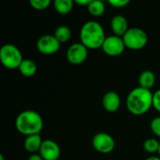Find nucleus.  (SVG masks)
Returning a JSON list of instances; mask_svg holds the SVG:
<instances>
[{"label": "nucleus", "mask_w": 160, "mask_h": 160, "mask_svg": "<svg viewBox=\"0 0 160 160\" xmlns=\"http://www.w3.org/2000/svg\"><path fill=\"white\" fill-rule=\"evenodd\" d=\"M18 69L22 76L29 78V77H33L37 73L38 65L34 60L27 58L22 60Z\"/></svg>", "instance_id": "4468645a"}, {"label": "nucleus", "mask_w": 160, "mask_h": 160, "mask_svg": "<svg viewBox=\"0 0 160 160\" xmlns=\"http://www.w3.org/2000/svg\"><path fill=\"white\" fill-rule=\"evenodd\" d=\"M74 2L72 0H55L53 7L55 10L60 14H67L73 8Z\"/></svg>", "instance_id": "a211bd4d"}, {"label": "nucleus", "mask_w": 160, "mask_h": 160, "mask_svg": "<svg viewBox=\"0 0 160 160\" xmlns=\"http://www.w3.org/2000/svg\"><path fill=\"white\" fill-rule=\"evenodd\" d=\"M158 155H159V158H160V147H159V150H158Z\"/></svg>", "instance_id": "cd10ccee"}, {"label": "nucleus", "mask_w": 160, "mask_h": 160, "mask_svg": "<svg viewBox=\"0 0 160 160\" xmlns=\"http://www.w3.org/2000/svg\"><path fill=\"white\" fill-rule=\"evenodd\" d=\"M51 0H30L29 4L34 9L37 10H44L49 8L51 5Z\"/></svg>", "instance_id": "aec40b11"}, {"label": "nucleus", "mask_w": 160, "mask_h": 160, "mask_svg": "<svg viewBox=\"0 0 160 160\" xmlns=\"http://www.w3.org/2000/svg\"><path fill=\"white\" fill-rule=\"evenodd\" d=\"M153 96L151 90L142 87L132 89L128 95L126 105L128 112L133 115H142L153 107Z\"/></svg>", "instance_id": "f257e3e1"}, {"label": "nucleus", "mask_w": 160, "mask_h": 160, "mask_svg": "<svg viewBox=\"0 0 160 160\" xmlns=\"http://www.w3.org/2000/svg\"><path fill=\"white\" fill-rule=\"evenodd\" d=\"M17 130L27 136L39 134L43 128V119L41 115L32 110H27L20 112L15 120Z\"/></svg>", "instance_id": "7ed1b4c3"}, {"label": "nucleus", "mask_w": 160, "mask_h": 160, "mask_svg": "<svg viewBox=\"0 0 160 160\" xmlns=\"http://www.w3.org/2000/svg\"><path fill=\"white\" fill-rule=\"evenodd\" d=\"M38 154L44 160H58L61 155V149L58 143L54 141L44 140Z\"/></svg>", "instance_id": "9d476101"}, {"label": "nucleus", "mask_w": 160, "mask_h": 160, "mask_svg": "<svg viewBox=\"0 0 160 160\" xmlns=\"http://www.w3.org/2000/svg\"><path fill=\"white\" fill-rule=\"evenodd\" d=\"M123 40L125 42L126 48L137 51L146 46L148 42V35L142 28L131 27L123 36Z\"/></svg>", "instance_id": "39448f33"}, {"label": "nucleus", "mask_w": 160, "mask_h": 160, "mask_svg": "<svg viewBox=\"0 0 160 160\" xmlns=\"http://www.w3.org/2000/svg\"><path fill=\"white\" fill-rule=\"evenodd\" d=\"M159 147L160 142L157 139H154V138H149L145 140L143 142V149L149 154L158 153Z\"/></svg>", "instance_id": "6ab92c4d"}, {"label": "nucleus", "mask_w": 160, "mask_h": 160, "mask_svg": "<svg viewBox=\"0 0 160 160\" xmlns=\"http://www.w3.org/2000/svg\"><path fill=\"white\" fill-rule=\"evenodd\" d=\"M87 10L91 15L95 17H99L103 15L106 10L105 3L101 0H91L90 4L87 6Z\"/></svg>", "instance_id": "dca6fc26"}, {"label": "nucleus", "mask_w": 160, "mask_h": 160, "mask_svg": "<svg viewBox=\"0 0 160 160\" xmlns=\"http://www.w3.org/2000/svg\"><path fill=\"white\" fill-rule=\"evenodd\" d=\"M67 60L73 65L83 63L88 56V49L82 43L76 42L71 44L67 51Z\"/></svg>", "instance_id": "1a4fd4ad"}, {"label": "nucleus", "mask_w": 160, "mask_h": 160, "mask_svg": "<svg viewBox=\"0 0 160 160\" xmlns=\"http://www.w3.org/2000/svg\"><path fill=\"white\" fill-rule=\"evenodd\" d=\"M129 0H109V3L115 8H124L129 4Z\"/></svg>", "instance_id": "5701e85b"}, {"label": "nucleus", "mask_w": 160, "mask_h": 160, "mask_svg": "<svg viewBox=\"0 0 160 160\" xmlns=\"http://www.w3.org/2000/svg\"><path fill=\"white\" fill-rule=\"evenodd\" d=\"M106 38L102 25L97 21H87L82 24L80 31L81 42L87 49L101 48Z\"/></svg>", "instance_id": "f03ea898"}, {"label": "nucleus", "mask_w": 160, "mask_h": 160, "mask_svg": "<svg viewBox=\"0 0 160 160\" xmlns=\"http://www.w3.org/2000/svg\"><path fill=\"white\" fill-rule=\"evenodd\" d=\"M145 160H160V158L158 157H150V158H146Z\"/></svg>", "instance_id": "a878e982"}, {"label": "nucleus", "mask_w": 160, "mask_h": 160, "mask_svg": "<svg viewBox=\"0 0 160 160\" xmlns=\"http://www.w3.org/2000/svg\"><path fill=\"white\" fill-rule=\"evenodd\" d=\"M42 142H43V140L41 139L39 134L31 135V136H27L25 138L23 145H24L25 150L28 153H31L33 155V154H37L38 152H39Z\"/></svg>", "instance_id": "ddd939ff"}, {"label": "nucleus", "mask_w": 160, "mask_h": 160, "mask_svg": "<svg viewBox=\"0 0 160 160\" xmlns=\"http://www.w3.org/2000/svg\"><path fill=\"white\" fill-rule=\"evenodd\" d=\"M121 104L119 95L114 91L107 92L102 98V106L109 112H115Z\"/></svg>", "instance_id": "9b49d317"}, {"label": "nucleus", "mask_w": 160, "mask_h": 160, "mask_svg": "<svg viewBox=\"0 0 160 160\" xmlns=\"http://www.w3.org/2000/svg\"><path fill=\"white\" fill-rule=\"evenodd\" d=\"M153 107L160 112V89L154 93L153 96Z\"/></svg>", "instance_id": "4be33fe9"}, {"label": "nucleus", "mask_w": 160, "mask_h": 160, "mask_svg": "<svg viewBox=\"0 0 160 160\" xmlns=\"http://www.w3.org/2000/svg\"><path fill=\"white\" fill-rule=\"evenodd\" d=\"M156 82V75L151 70H144L139 76V86L144 89L151 90V88L155 85Z\"/></svg>", "instance_id": "2eb2a0df"}, {"label": "nucleus", "mask_w": 160, "mask_h": 160, "mask_svg": "<svg viewBox=\"0 0 160 160\" xmlns=\"http://www.w3.org/2000/svg\"><path fill=\"white\" fill-rule=\"evenodd\" d=\"M101 49L103 52L110 56H118L123 53L126 49L123 38L112 35L106 38Z\"/></svg>", "instance_id": "6e6552de"}, {"label": "nucleus", "mask_w": 160, "mask_h": 160, "mask_svg": "<svg viewBox=\"0 0 160 160\" xmlns=\"http://www.w3.org/2000/svg\"><path fill=\"white\" fill-rule=\"evenodd\" d=\"M150 128L156 136L160 138V116L153 118L150 124Z\"/></svg>", "instance_id": "412c9836"}, {"label": "nucleus", "mask_w": 160, "mask_h": 160, "mask_svg": "<svg viewBox=\"0 0 160 160\" xmlns=\"http://www.w3.org/2000/svg\"><path fill=\"white\" fill-rule=\"evenodd\" d=\"M0 160H5V158L2 154H0Z\"/></svg>", "instance_id": "bb28decb"}, {"label": "nucleus", "mask_w": 160, "mask_h": 160, "mask_svg": "<svg viewBox=\"0 0 160 160\" xmlns=\"http://www.w3.org/2000/svg\"><path fill=\"white\" fill-rule=\"evenodd\" d=\"M92 145L97 152L109 154L113 151L115 147V141L110 134L106 132H98L93 137Z\"/></svg>", "instance_id": "423d86ee"}, {"label": "nucleus", "mask_w": 160, "mask_h": 160, "mask_svg": "<svg viewBox=\"0 0 160 160\" xmlns=\"http://www.w3.org/2000/svg\"><path fill=\"white\" fill-rule=\"evenodd\" d=\"M22 60V54L16 45L8 43L0 48V62L5 68L8 69L19 68Z\"/></svg>", "instance_id": "20e7f679"}, {"label": "nucleus", "mask_w": 160, "mask_h": 160, "mask_svg": "<svg viewBox=\"0 0 160 160\" xmlns=\"http://www.w3.org/2000/svg\"><path fill=\"white\" fill-rule=\"evenodd\" d=\"M53 36L57 38V40L60 43H64L68 41L69 38H71V30L67 25H60L55 29Z\"/></svg>", "instance_id": "f3484780"}, {"label": "nucleus", "mask_w": 160, "mask_h": 160, "mask_svg": "<svg viewBox=\"0 0 160 160\" xmlns=\"http://www.w3.org/2000/svg\"><path fill=\"white\" fill-rule=\"evenodd\" d=\"M60 42L53 35H42L37 41V49L45 55H51L58 52L60 49Z\"/></svg>", "instance_id": "0eeeda50"}, {"label": "nucleus", "mask_w": 160, "mask_h": 160, "mask_svg": "<svg viewBox=\"0 0 160 160\" xmlns=\"http://www.w3.org/2000/svg\"><path fill=\"white\" fill-rule=\"evenodd\" d=\"M111 28L115 36L123 38V36L129 29L127 18L120 14L113 16L111 20Z\"/></svg>", "instance_id": "f8f14e48"}, {"label": "nucleus", "mask_w": 160, "mask_h": 160, "mask_svg": "<svg viewBox=\"0 0 160 160\" xmlns=\"http://www.w3.org/2000/svg\"><path fill=\"white\" fill-rule=\"evenodd\" d=\"M28 160H44L39 154H33L29 157Z\"/></svg>", "instance_id": "393cba45"}, {"label": "nucleus", "mask_w": 160, "mask_h": 160, "mask_svg": "<svg viewBox=\"0 0 160 160\" xmlns=\"http://www.w3.org/2000/svg\"><path fill=\"white\" fill-rule=\"evenodd\" d=\"M90 2H91V0H75L76 4L81 5V6H86V8L90 4Z\"/></svg>", "instance_id": "b1692460"}]
</instances>
